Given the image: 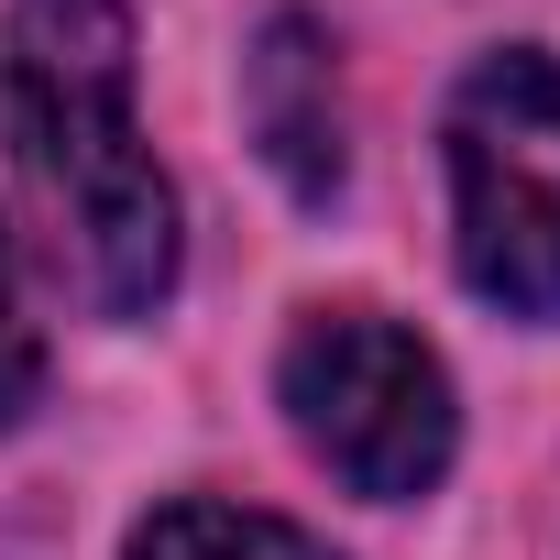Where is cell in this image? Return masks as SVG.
Here are the masks:
<instances>
[{"label":"cell","instance_id":"obj_1","mask_svg":"<svg viewBox=\"0 0 560 560\" xmlns=\"http://www.w3.org/2000/svg\"><path fill=\"white\" fill-rule=\"evenodd\" d=\"M0 143L45 209L56 275L100 319H143L176 287V187L132 132V0H12Z\"/></svg>","mask_w":560,"mask_h":560},{"label":"cell","instance_id":"obj_2","mask_svg":"<svg viewBox=\"0 0 560 560\" xmlns=\"http://www.w3.org/2000/svg\"><path fill=\"white\" fill-rule=\"evenodd\" d=\"M462 275L516 319H560V56H483L451 100Z\"/></svg>","mask_w":560,"mask_h":560},{"label":"cell","instance_id":"obj_3","mask_svg":"<svg viewBox=\"0 0 560 560\" xmlns=\"http://www.w3.org/2000/svg\"><path fill=\"white\" fill-rule=\"evenodd\" d=\"M287 418L298 440L374 505H407L451 472V374L418 330L374 319V308H319L287 341Z\"/></svg>","mask_w":560,"mask_h":560},{"label":"cell","instance_id":"obj_4","mask_svg":"<svg viewBox=\"0 0 560 560\" xmlns=\"http://www.w3.org/2000/svg\"><path fill=\"white\" fill-rule=\"evenodd\" d=\"M253 132L298 198L341 187V78H330V34L308 12H275L253 34Z\"/></svg>","mask_w":560,"mask_h":560},{"label":"cell","instance_id":"obj_5","mask_svg":"<svg viewBox=\"0 0 560 560\" xmlns=\"http://www.w3.org/2000/svg\"><path fill=\"white\" fill-rule=\"evenodd\" d=\"M132 560H341L319 549L308 527L264 516V505H209V494H176L132 527Z\"/></svg>","mask_w":560,"mask_h":560},{"label":"cell","instance_id":"obj_6","mask_svg":"<svg viewBox=\"0 0 560 560\" xmlns=\"http://www.w3.org/2000/svg\"><path fill=\"white\" fill-rule=\"evenodd\" d=\"M34 396H45V341L23 319V264H12V242H0V429H23Z\"/></svg>","mask_w":560,"mask_h":560}]
</instances>
